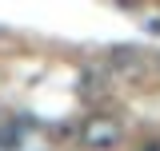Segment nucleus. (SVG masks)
<instances>
[{
  "instance_id": "nucleus-2",
  "label": "nucleus",
  "mask_w": 160,
  "mask_h": 151,
  "mask_svg": "<svg viewBox=\"0 0 160 151\" xmlns=\"http://www.w3.org/2000/svg\"><path fill=\"white\" fill-rule=\"evenodd\" d=\"M80 92H84V99H100V95H104V80L84 76V80H80Z\"/></svg>"
},
{
  "instance_id": "nucleus-1",
  "label": "nucleus",
  "mask_w": 160,
  "mask_h": 151,
  "mask_svg": "<svg viewBox=\"0 0 160 151\" xmlns=\"http://www.w3.org/2000/svg\"><path fill=\"white\" fill-rule=\"evenodd\" d=\"M120 123L112 119V115H92V119H84V127H80V143L92 151H108L120 143Z\"/></svg>"
},
{
  "instance_id": "nucleus-4",
  "label": "nucleus",
  "mask_w": 160,
  "mask_h": 151,
  "mask_svg": "<svg viewBox=\"0 0 160 151\" xmlns=\"http://www.w3.org/2000/svg\"><path fill=\"white\" fill-rule=\"evenodd\" d=\"M144 151H160V147H156V143H148V147H144Z\"/></svg>"
},
{
  "instance_id": "nucleus-3",
  "label": "nucleus",
  "mask_w": 160,
  "mask_h": 151,
  "mask_svg": "<svg viewBox=\"0 0 160 151\" xmlns=\"http://www.w3.org/2000/svg\"><path fill=\"white\" fill-rule=\"evenodd\" d=\"M0 147H4V123H0Z\"/></svg>"
}]
</instances>
